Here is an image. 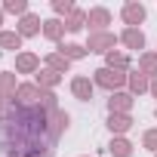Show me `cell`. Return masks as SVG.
Returning <instances> with one entry per match:
<instances>
[{"mask_svg": "<svg viewBox=\"0 0 157 157\" xmlns=\"http://www.w3.org/2000/svg\"><path fill=\"white\" fill-rule=\"evenodd\" d=\"M6 10H13V13H22V10H25V3H6Z\"/></svg>", "mask_w": 157, "mask_h": 157, "instance_id": "8fae6325", "label": "cell"}, {"mask_svg": "<svg viewBox=\"0 0 157 157\" xmlns=\"http://www.w3.org/2000/svg\"><path fill=\"white\" fill-rule=\"evenodd\" d=\"M0 43L3 46H19V34H0Z\"/></svg>", "mask_w": 157, "mask_h": 157, "instance_id": "52a82bcc", "label": "cell"}, {"mask_svg": "<svg viewBox=\"0 0 157 157\" xmlns=\"http://www.w3.org/2000/svg\"><path fill=\"white\" fill-rule=\"evenodd\" d=\"M22 31H25V34H34V31H37V19H31V16H28V19H25V25H22Z\"/></svg>", "mask_w": 157, "mask_h": 157, "instance_id": "9c48e42d", "label": "cell"}, {"mask_svg": "<svg viewBox=\"0 0 157 157\" xmlns=\"http://www.w3.org/2000/svg\"><path fill=\"white\" fill-rule=\"evenodd\" d=\"M123 40H126V43H129V46H132V49H142V43H145V40H142V34H139V31H126V37H123Z\"/></svg>", "mask_w": 157, "mask_h": 157, "instance_id": "3957f363", "label": "cell"}, {"mask_svg": "<svg viewBox=\"0 0 157 157\" xmlns=\"http://www.w3.org/2000/svg\"><path fill=\"white\" fill-rule=\"evenodd\" d=\"M108 126H111V129H126V126H129V117H111Z\"/></svg>", "mask_w": 157, "mask_h": 157, "instance_id": "8992f818", "label": "cell"}, {"mask_svg": "<svg viewBox=\"0 0 157 157\" xmlns=\"http://www.w3.org/2000/svg\"><path fill=\"white\" fill-rule=\"evenodd\" d=\"M34 65H37V62H34V56H22V59H19V68H22V71H31Z\"/></svg>", "mask_w": 157, "mask_h": 157, "instance_id": "ba28073f", "label": "cell"}, {"mask_svg": "<svg viewBox=\"0 0 157 157\" xmlns=\"http://www.w3.org/2000/svg\"><path fill=\"white\" fill-rule=\"evenodd\" d=\"M111 151H114L117 157H126V154H129V145L120 139V142H111Z\"/></svg>", "mask_w": 157, "mask_h": 157, "instance_id": "5b68a950", "label": "cell"}, {"mask_svg": "<svg viewBox=\"0 0 157 157\" xmlns=\"http://www.w3.org/2000/svg\"><path fill=\"white\" fill-rule=\"evenodd\" d=\"M154 93H157V83H154Z\"/></svg>", "mask_w": 157, "mask_h": 157, "instance_id": "5bb4252c", "label": "cell"}, {"mask_svg": "<svg viewBox=\"0 0 157 157\" xmlns=\"http://www.w3.org/2000/svg\"><path fill=\"white\" fill-rule=\"evenodd\" d=\"M96 80H99L102 86H117V83L123 80V74H114V71H108V68H102V71H99V77H96Z\"/></svg>", "mask_w": 157, "mask_h": 157, "instance_id": "6da1fadb", "label": "cell"}, {"mask_svg": "<svg viewBox=\"0 0 157 157\" xmlns=\"http://www.w3.org/2000/svg\"><path fill=\"white\" fill-rule=\"evenodd\" d=\"M65 49H68V56H71V59H77V56H83V49H80V46H65Z\"/></svg>", "mask_w": 157, "mask_h": 157, "instance_id": "30bf717a", "label": "cell"}, {"mask_svg": "<svg viewBox=\"0 0 157 157\" xmlns=\"http://www.w3.org/2000/svg\"><path fill=\"white\" fill-rule=\"evenodd\" d=\"M145 142H148V145L154 148V145H157V132H148V136H145Z\"/></svg>", "mask_w": 157, "mask_h": 157, "instance_id": "4fadbf2b", "label": "cell"}, {"mask_svg": "<svg viewBox=\"0 0 157 157\" xmlns=\"http://www.w3.org/2000/svg\"><path fill=\"white\" fill-rule=\"evenodd\" d=\"M142 19H145L142 6H126V22H142Z\"/></svg>", "mask_w": 157, "mask_h": 157, "instance_id": "7a4b0ae2", "label": "cell"}, {"mask_svg": "<svg viewBox=\"0 0 157 157\" xmlns=\"http://www.w3.org/2000/svg\"><path fill=\"white\" fill-rule=\"evenodd\" d=\"M114 105H117V108H126V96H117V102H111V108H114Z\"/></svg>", "mask_w": 157, "mask_h": 157, "instance_id": "7c38bea8", "label": "cell"}, {"mask_svg": "<svg viewBox=\"0 0 157 157\" xmlns=\"http://www.w3.org/2000/svg\"><path fill=\"white\" fill-rule=\"evenodd\" d=\"M74 93L80 96V99H90V83L86 80H74Z\"/></svg>", "mask_w": 157, "mask_h": 157, "instance_id": "277c9868", "label": "cell"}]
</instances>
